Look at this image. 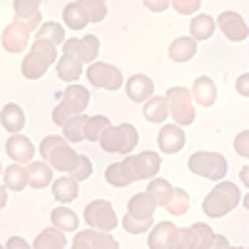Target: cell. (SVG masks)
<instances>
[{"label": "cell", "instance_id": "6da1fadb", "mask_svg": "<svg viewBox=\"0 0 249 249\" xmlns=\"http://www.w3.org/2000/svg\"><path fill=\"white\" fill-rule=\"evenodd\" d=\"M162 167V157L157 152H140V155H130L122 162H115L105 170V179L112 187H127L132 182L140 179H155V175Z\"/></svg>", "mask_w": 249, "mask_h": 249}, {"label": "cell", "instance_id": "7a4b0ae2", "mask_svg": "<svg viewBox=\"0 0 249 249\" xmlns=\"http://www.w3.org/2000/svg\"><path fill=\"white\" fill-rule=\"evenodd\" d=\"M40 157H43L53 170L57 172H65V175H72L80 162H82V155H77L65 137H55V135H48L43 142H40Z\"/></svg>", "mask_w": 249, "mask_h": 249}, {"label": "cell", "instance_id": "3957f363", "mask_svg": "<svg viewBox=\"0 0 249 249\" xmlns=\"http://www.w3.org/2000/svg\"><path fill=\"white\" fill-rule=\"evenodd\" d=\"M239 204V187L234 182H217L212 187V192L204 197L202 202V210L207 217H212V219H219L224 214H230L234 207Z\"/></svg>", "mask_w": 249, "mask_h": 249}, {"label": "cell", "instance_id": "277c9868", "mask_svg": "<svg viewBox=\"0 0 249 249\" xmlns=\"http://www.w3.org/2000/svg\"><path fill=\"white\" fill-rule=\"evenodd\" d=\"M55 57H57V45L48 43V40H35L28 50V55L23 57V77L40 80L55 62Z\"/></svg>", "mask_w": 249, "mask_h": 249}, {"label": "cell", "instance_id": "5b68a950", "mask_svg": "<svg viewBox=\"0 0 249 249\" xmlns=\"http://www.w3.org/2000/svg\"><path fill=\"white\" fill-rule=\"evenodd\" d=\"M90 105V92L82 85H70L65 92H62V100L57 102V107L53 110V122L65 127V124L85 112V107Z\"/></svg>", "mask_w": 249, "mask_h": 249}, {"label": "cell", "instance_id": "8992f818", "mask_svg": "<svg viewBox=\"0 0 249 249\" xmlns=\"http://www.w3.org/2000/svg\"><path fill=\"white\" fill-rule=\"evenodd\" d=\"M140 142V135H137V127L130 122H122V124H112V127L102 135L100 140V147L105 152H112V155H132V150L137 147Z\"/></svg>", "mask_w": 249, "mask_h": 249}, {"label": "cell", "instance_id": "52a82bcc", "mask_svg": "<svg viewBox=\"0 0 249 249\" xmlns=\"http://www.w3.org/2000/svg\"><path fill=\"white\" fill-rule=\"evenodd\" d=\"M187 167H190V172L197 175V177L224 182L230 164H227L224 155H219V152H195L190 157V162H187Z\"/></svg>", "mask_w": 249, "mask_h": 249}, {"label": "cell", "instance_id": "ba28073f", "mask_svg": "<svg viewBox=\"0 0 249 249\" xmlns=\"http://www.w3.org/2000/svg\"><path fill=\"white\" fill-rule=\"evenodd\" d=\"M82 217H85L88 227L90 230H97V232H112L115 227L120 224L112 204L107 199H95L85 207V212H82Z\"/></svg>", "mask_w": 249, "mask_h": 249}, {"label": "cell", "instance_id": "9c48e42d", "mask_svg": "<svg viewBox=\"0 0 249 249\" xmlns=\"http://www.w3.org/2000/svg\"><path fill=\"white\" fill-rule=\"evenodd\" d=\"M167 102H170V117H175V124L184 127V124L195 122V105H192V90L187 88H170L167 90Z\"/></svg>", "mask_w": 249, "mask_h": 249}, {"label": "cell", "instance_id": "30bf717a", "mask_svg": "<svg viewBox=\"0 0 249 249\" xmlns=\"http://www.w3.org/2000/svg\"><path fill=\"white\" fill-rule=\"evenodd\" d=\"M100 53V40L97 35H82V37H68L62 45V55H72L77 57L82 65H95V57Z\"/></svg>", "mask_w": 249, "mask_h": 249}, {"label": "cell", "instance_id": "8fae6325", "mask_svg": "<svg viewBox=\"0 0 249 249\" xmlns=\"http://www.w3.org/2000/svg\"><path fill=\"white\" fill-rule=\"evenodd\" d=\"M85 75L90 80V85L102 88V90H120L122 85V72L110 62H95V65L85 70Z\"/></svg>", "mask_w": 249, "mask_h": 249}, {"label": "cell", "instance_id": "7c38bea8", "mask_svg": "<svg viewBox=\"0 0 249 249\" xmlns=\"http://www.w3.org/2000/svg\"><path fill=\"white\" fill-rule=\"evenodd\" d=\"M30 43V28L18 23V20H13V23L3 30V48L13 55H20Z\"/></svg>", "mask_w": 249, "mask_h": 249}, {"label": "cell", "instance_id": "4fadbf2b", "mask_svg": "<svg viewBox=\"0 0 249 249\" xmlns=\"http://www.w3.org/2000/svg\"><path fill=\"white\" fill-rule=\"evenodd\" d=\"M217 25H219V30H222L227 37L232 40V43H242V40L249 35V28H247V23H244V18H242L239 13H234V10L219 13Z\"/></svg>", "mask_w": 249, "mask_h": 249}, {"label": "cell", "instance_id": "5bb4252c", "mask_svg": "<svg viewBox=\"0 0 249 249\" xmlns=\"http://www.w3.org/2000/svg\"><path fill=\"white\" fill-rule=\"evenodd\" d=\"M177 237H179V227H175L172 222H160L152 227L147 244H150V249H175Z\"/></svg>", "mask_w": 249, "mask_h": 249}, {"label": "cell", "instance_id": "9a60e30c", "mask_svg": "<svg viewBox=\"0 0 249 249\" xmlns=\"http://www.w3.org/2000/svg\"><path fill=\"white\" fill-rule=\"evenodd\" d=\"M124 90H127V97L132 100V102H150L152 97H155V82L147 77V75H142V72H137V75H132L127 82H124Z\"/></svg>", "mask_w": 249, "mask_h": 249}, {"label": "cell", "instance_id": "2e32d148", "mask_svg": "<svg viewBox=\"0 0 249 249\" xmlns=\"http://www.w3.org/2000/svg\"><path fill=\"white\" fill-rule=\"evenodd\" d=\"M184 142H187V135H184V130L179 127V124H164V127L160 130V135H157L160 152H164V155L179 152L184 147Z\"/></svg>", "mask_w": 249, "mask_h": 249}, {"label": "cell", "instance_id": "e0dca14e", "mask_svg": "<svg viewBox=\"0 0 249 249\" xmlns=\"http://www.w3.org/2000/svg\"><path fill=\"white\" fill-rule=\"evenodd\" d=\"M5 152H8V157H10L15 164H25V162L33 160L35 147H33V142H30L25 135H10L8 142H5Z\"/></svg>", "mask_w": 249, "mask_h": 249}, {"label": "cell", "instance_id": "ac0fdd59", "mask_svg": "<svg viewBox=\"0 0 249 249\" xmlns=\"http://www.w3.org/2000/svg\"><path fill=\"white\" fill-rule=\"evenodd\" d=\"M155 210H157V204H155V199L147 192L132 195L130 202H127V214L135 217V219H142V222H152Z\"/></svg>", "mask_w": 249, "mask_h": 249}, {"label": "cell", "instance_id": "d6986e66", "mask_svg": "<svg viewBox=\"0 0 249 249\" xmlns=\"http://www.w3.org/2000/svg\"><path fill=\"white\" fill-rule=\"evenodd\" d=\"M13 10H15V20L18 23L28 25L30 30H40V5L35 0H15L13 3Z\"/></svg>", "mask_w": 249, "mask_h": 249}, {"label": "cell", "instance_id": "ffe728a7", "mask_svg": "<svg viewBox=\"0 0 249 249\" xmlns=\"http://www.w3.org/2000/svg\"><path fill=\"white\" fill-rule=\"evenodd\" d=\"M192 97L195 102H199V107H212L214 100H217V85L212 77L207 75H199L192 85Z\"/></svg>", "mask_w": 249, "mask_h": 249}, {"label": "cell", "instance_id": "44dd1931", "mask_svg": "<svg viewBox=\"0 0 249 249\" xmlns=\"http://www.w3.org/2000/svg\"><path fill=\"white\" fill-rule=\"evenodd\" d=\"M0 122H3V127L10 132V135H20L25 127V110L15 105V102H8L0 112Z\"/></svg>", "mask_w": 249, "mask_h": 249}, {"label": "cell", "instance_id": "7402d4cb", "mask_svg": "<svg viewBox=\"0 0 249 249\" xmlns=\"http://www.w3.org/2000/svg\"><path fill=\"white\" fill-rule=\"evenodd\" d=\"M62 23L70 30H82L90 23V15H88L85 5H82V0H75V3L65 5V10H62Z\"/></svg>", "mask_w": 249, "mask_h": 249}, {"label": "cell", "instance_id": "603a6c76", "mask_svg": "<svg viewBox=\"0 0 249 249\" xmlns=\"http://www.w3.org/2000/svg\"><path fill=\"white\" fill-rule=\"evenodd\" d=\"M175 190H177V187H172L167 179L155 177V179H150V184H147V190H144V192L155 199L157 207H167L172 202V197H175Z\"/></svg>", "mask_w": 249, "mask_h": 249}, {"label": "cell", "instance_id": "cb8c5ba5", "mask_svg": "<svg viewBox=\"0 0 249 249\" xmlns=\"http://www.w3.org/2000/svg\"><path fill=\"white\" fill-rule=\"evenodd\" d=\"M142 115H144V120H147V122H155V124L164 122V120L170 117V102H167V97L155 95L150 102H144Z\"/></svg>", "mask_w": 249, "mask_h": 249}, {"label": "cell", "instance_id": "d4e9b609", "mask_svg": "<svg viewBox=\"0 0 249 249\" xmlns=\"http://www.w3.org/2000/svg\"><path fill=\"white\" fill-rule=\"evenodd\" d=\"M214 28H217V20L212 15L199 13V15L192 18V23H190V37L197 40V43L199 40H210L214 35Z\"/></svg>", "mask_w": 249, "mask_h": 249}, {"label": "cell", "instance_id": "484cf974", "mask_svg": "<svg viewBox=\"0 0 249 249\" xmlns=\"http://www.w3.org/2000/svg\"><path fill=\"white\" fill-rule=\"evenodd\" d=\"M3 182H5V190L20 192V190H25V187H30V172L23 164H10L3 175Z\"/></svg>", "mask_w": 249, "mask_h": 249}, {"label": "cell", "instance_id": "4316f807", "mask_svg": "<svg viewBox=\"0 0 249 249\" xmlns=\"http://www.w3.org/2000/svg\"><path fill=\"white\" fill-rule=\"evenodd\" d=\"M68 239H65V232L55 230V227H48V230H43L35 242H33V249H65Z\"/></svg>", "mask_w": 249, "mask_h": 249}, {"label": "cell", "instance_id": "83f0119b", "mask_svg": "<svg viewBox=\"0 0 249 249\" xmlns=\"http://www.w3.org/2000/svg\"><path fill=\"white\" fill-rule=\"evenodd\" d=\"M50 219H53V227L60 232H77V214L70 210V207H55V210L50 212Z\"/></svg>", "mask_w": 249, "mask_h": 249}, {"label": "cell", "instance_id": "f1b7e54d", "mask_svg": "<svg viewBox=\"0 0 249 249\" xmlns=\"http://www.w3.org/2000/svg\"><path fill=\"white\" fill-rule=\"evenodd\" d=\"M195 55H197V40H192V37H177V40H172L170 57L175 62H190Z\"/></svg>", "mask_w": 249, "mask_h": 249}, {"label": "cell", "instance_id": "f546056e", "mask_svg": "<svg viewBox=\"0 0 249 249\" xmlns=\"http://www.w3.org/2000/svg\"><path fill=\"white\" fill-rule=\"evenodd\" d=\"M28 172H30V187L33 190H43V187L55 182L53 179V167L48 162H30Z\"/></svg>", "mask_w": 249, "mask_h": 249}, {"label": "cell", "instance_id": "4dcf8cb0", "mask_svg": "<svg viewBox=\"0 0 249 249\" xmlns=\"http://www.w3.org/2000/svg\"><path fill=\"white\" fill-rule=\"evenodd\" d=\"M53 197L60 202V204H68L77 197V179L72 177H60L53 182Z\"/></svg>", "mask_w": 249, "mask_h": 249}, {"label": "cell", "instance_id": "1f68e13d", "mask_svg": "<svg viewBox=\"0 0 249 249\" xmlns=\"http://www.w3.org/2000/svg\"><path fill=\"white\" fill-rule=\"evenodd\" d=\"M82 75V62L77 60V57H72V55H62L60 60H57V77L60 80H68V82H72L75 85V80Z\"/></svg>", "mask_w": 249, "mask_h": 249}, {"label": "cell", "instance_id": "d6a6232c", "mask_svg": "<svg viewBox=\"0 0 249 249\" xmlns=\"http://www.w3.org/2000/svg\"><path fill=\"white\" fill-rule=\"evenodd\" d=\"M88 120L90 117H85V115H77V117H72L65 127H62V137H65L68 142H80V140H88L85 135H88Z\"/></svg>", "mask_w": 249, "mask_h": 249}, {"label": "cell", "instance_id": "836d02e7", "mask_svg": "<svg viewBox=\"0 0 249 249\" xmlns=\"http://www.w3.org/2000/svg\"><path fill=\"white\" fill-rule=\"evenodd\" d=\"M35 40H48V43H53V45H65V25H60V23H43L40 25V30H37V35H35Z\"/></svg>", "mask_w": 249, "mask_h": 249}, {"label": "cell", "instance_id": "e575fe53", "mask_svg": "<svg viewBox=\"0 0 249 249\" xmlns=\"http://www.w3.org/2000/svg\"><path fill=\"white\" fill-rule=\"evenodd\" d=\"M82 237H85L90 242L92 249H120V242L115 237H110L107 232H97V230H82L80 232Z\"/></svg>", "mask_w": 249, "mask_h": 249}, {"label": "cell", "instance_id": "d590c367", "mask_svg": "<svg viewBox=\"0 0 249 249\" xmlns=\"http://www.w3.org/2000/svg\"><path fill=\"white\" fill-rule=\"evenodd\" d=\"M110 127H112V124H110L107 115H95V117L88 120V135H85V137H88L90 142H100L102 135H105Z\"/></svg>", "mask_w": 249, "mask_h": 249}, {"label": "cell", "instance_id": "8d00e7d4", "mask_svg": "<svg viewBox=\"0 0 249 249\" xmlns=\"http://www.w3.org/2000/svg\"><path fill=\"white\" fill-rule=\"evenodd\" d=\"M192 230V234H195V244H197V249H210V244L214 242V230L210 224H204V222H197V224H192L190 227Z\"/></svg>", "mask_w": 249, "mask_h": 249}, {"label": "cell", "instance_id": "74e56055", "mask_svg": "<svg viewBox=\"0 0 249 249\" xmlns=\"http://www.w3.org/2000/svg\"><path fill=\"white\" fill-rule=\"evenodd\" d=\"M167 210H170V214H175V217H182L187 210H190V195H187L184 190H175V197H172V202L167 204Z\"/></svg>", "mask_w": 249, "mask_h": 249}, {"label": "cell", "instance_id": "f35d334b", "mask_svg": "<svg viewBox=\"0 0 249 249\" xmlns=\"http://www.w3.org/2000/svg\"><path fill=\"white\" fill-rule=\"evenodd\" d=\"M82 5H85V10L90 15V23H100V20L107 18V5L102 0H82Z\"/></svg>", "mask_w": 249, "mask_h": 249}, {"label": "cell", "instance_id": "ab89813d", "mask_svg": "<svg viewBox=\"0 0 249 249\" xmlns=\"http://www.w3.org/2000/svg\"><path fill=\"white\" fill-rule=\"evenodd\" d=\"M122 227H124V232H130V234L152 232V222H142V219H135V217H130V214L122 217Z\"/></svg>", "mask_w": 249, "mask_h": 249}, {"label": "cell", "instance_id": "60d3db41", "mask_svg": "<svg viewBox=\"0 0 249 249\" xmlns=\"http://www.w3.org/2000/svg\"><path fill=\"white\" fill-rule=\"evenodd\" d=\"M172 8L182 15H195V13H199V0H175Z\"/></svg>", "mask_w": 249, "mask_h": 249}, {"label": "cell", "instance_id": "b9f144b4", "mask_svg": "<svg viewBox=\"0 0 249 249\" xmlns=\"http://www.w3.org/2000/svg\"><path fill=\"white\" fill-rule=\"evenodd\" d=\"M234 150L239 157H249V130H242L234 137Z\"/></svg>", "mask_w": 249, "mask_h": 249}, {"label": "cell", "instance_id": "7bdbcfd3", "mask_svg": "<svg viewBox=\"0 0 249 249\" xmlns=\"http://www.w3.org/2000/svg\"><path fill=\"white\" fill-rule=\"evenodd\" d=\"M175 249H197L195 234H192L190 227H187V230H179V237H177V247Z\"/></svg>", "mask_w": 249, "mask_h": 249}, {"label": "cell", "instance_id": "ee69618b", "mask_svg": "<svg viewBox=\"0 0 249 249\" xmlns=\"http://www.w3.org/2000/svg\"><path fill=\"white\" fill-rule=\"evenodd\" d=\"M90 175H92V162H90V160H88L85 155H82V162H80V167H77V170H75V172H72L70 177H72V179H77V182H82V179H88Z\"/></svg>", "mask_w": 249, "mask_h": 249}, {"label": "cell", "instance_id": "f6af8a7d", "mask_svg": "<svg viewBox=\"0 0 249 249\" xmlns=\"http://www.w3.org/2000/svg\"><path fill=\"white\" fill-rule=\"evenodd\" d=\"M234 88H237V92H239L242 97H249V72L237 77V85H234Z\"/></svg>", "mask_w": 249, "mask_h": 249}, {"label": "cell", "instance_id": "bcb514c9", "mask_svg": "<svg viewBox=\"0 0 249 249\" xmlns=\"http://www.w3.org/2000/svg\"><path fill=\"white\" fill-rule=\"evenodd\" d=\"M5 249H33L23 237H10L8 242H5Z\"/></svg>", "mask_w": 249, "mask_h": 249}, {"label": "cell", "instance_id": "7dc6e473", "mask_svg": "<svg viewBox=\"0 0 249 249\" xmlns=\"http://www.w3.org/2000/svg\"><path fill=\"white\" fill-rule=\"evenodd\" d=\"M70 249H92V247H90V242H88L85 237H82V234L77 232V234H75V239H72V247H70Z\"/></svg>", "mask_w": 249, "mask_h": 249}, {"label": "cell", "instance_id": "c3c4849f", "mask_svg": "<svg viewBox=\"0 0 249 249\" xmlns=\"http://www.w3.org/2000/svg\"><path fill=\"white\" fill-rule=\"evenodd\" d=\"M210 249H230V242H227V237H224V234H217V237H214V242L210 244Z\"/></svg>", "mask_w": 249, "mask_h": 249}, {"label": "cell", "instance_id": "681fc988", "mask_svg": "<svg viewBox=\"0 0 249 249\" xmlns=\"http://www.w3.org/2000/svg\"><path fill=\"white\" fill-rule=\"evenodd\" d=\"M239 182H242L244 187H249V164H244V167L239 170Z\"/></svg>", "mask_w": 249, "mask_h": 249}, {"label": "cell", "instance_id": "f907efd6", "mask_svg": "<svg viewBox=\"0 0 249 249\" xmlns=\"http://www.w3.org/2000/svg\"><path fill=\"white\" fill-rule=\"evenodd\" d=\"M167 5H170V3H164V0H160V3H147V8H150V10H164Z\"/></svg>", "mask_w": 249, "mask_h": 249}, {"label": "cell", "instance_id": "816d5d0a", "mask_svg": "<svg viewBox=\"0 0 249 249\" xmlns=\"http://www.w3.org/2000/svg\"><path fill=\"white\" fill-rule=\"evenodd\" d=\"M242 204H244V207H247V210H249V192H247V195L242 197Z\"/></svg>", "mask_w": 249, "mask_h": 249}, {"label": "cell", "instance_id": "f5cc1de1", "mask_svg": "<svg viewBox=\"0 0 249 249\" xmlns=\"http://www.w3.org/2000/svg\"><path fill=\"white\" fill-rule=\"evenodd\" d=\"M230 249H247V247H230Z\"/></svg>", "mask_w": 249, "mask_h": 249}]
</instances>
